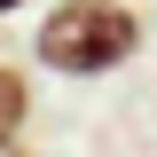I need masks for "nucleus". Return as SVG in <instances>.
I'll list each match as a JSON object with an SVG mask.
<instances>
[{"label": "nucleus", "instance_id": "nucleus-3", "mask_svg": "<svg viewBox=\"0 0 157 157\" xmlns=\"http://www.w3.org/2000/svg\"><path fill=\"white\" fill-rule=\"evenodd\" d=\"M8 8H24V0H0V16H8Z\"/></svg>", "mask_w": 157, "mask_h": 157}, {"label": "nucleus", "instance_id": "nucleus-4", "mask_svg": "<svg viewBox=\"0 0 157 157\" xmlns=\"http://www.w3.org/2000/svg\"><path fill=\"white\" fill-rule=\"evenodd\" d=\"M0 157H16V141H8V149H0Z\"/></svg>", "mask_w": 157, "mask_h": 157}, {"label": "nucleus", "instance_id": "nucleus-2", "mask_svg": "<svg viewBox=\"0 0 157 157\" xmlns=\"http://www.w3.org/2000/svg\"><path fill=\"white\" fill-rule=\"evenodd\" d=\"M24 110H32V94H24V71H8V63H0V149L24 134Z\"/></svg>", "mask_w": 157, "mask_h": 157}, {"label": "nucleus", "instance_id": "nucleus-1", "mask_svg": "<svg viewBox=\"0 0 157 157\" xmlns=\"http://www.w3.org/2000/svg\"><path fill=\"white\" fill-rule=\"evenodd\" d=\"M141 47V16L126 0H63L55 16L39 24V63L63 78H94Z\"/></svg>", "mask_w": 157, "mask_h": 157}]
</instances>
